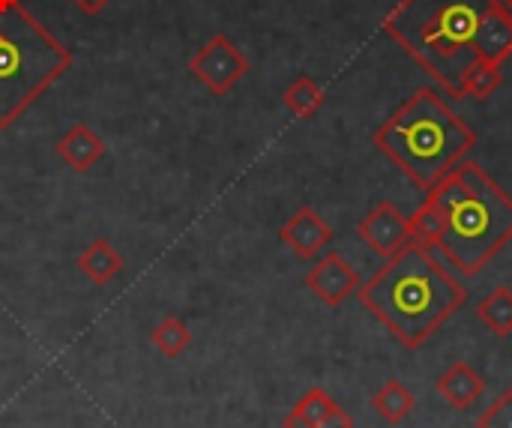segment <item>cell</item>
Returning a JSON list of instances; mask_svg holds the SVG:
<instances>
[{"mask_svg":"<svg viewBox=\"0 0 512 428\" xmlns=\"http://www.w3.org/2000/svg\"><path fill=\"white\" fill-rule=\"evenodd\" d=\"M357 294L363 309L411 351L426 345L468 297L465 288L429 255V249L417 243L387 258L369 282H360Z\"/></svg>","mask_w":512,"mask_h":428,"instance_id":"6da1fadb","label":"cell"},{"mask_svg":"<svg viewBox=\"0 0 512 428\" xmlns=\"http://www.w3.org/2000/svg\"><path fill=\"white\" fill-rule=\"evenodd\" d=\"M429 198L447 222L438 249L459 276H480L512 240V198L477 162L465 159L429 189Z\"/></svg>","mask_w":512,"mask_h":428,"instance_id":"7a4b0ae2","label":"cell"},{"mask_svg":"<svg viewBox=\"0 0 512 428\" xmlns=\"http://www.w3.org/2000/svg\"><path fill=\"white\" fill-rule=\"evenodd\" d=\"M492 0H399L384 30L423 66L450 99L462 96V78L477 60L474 36Z\"/></svg>","mask_w":512,"mask_h":428,"instance_id":"3957f363","label":"cell"},{"mask_svg":"<svg viewBox=\"0 0 512 428\" xmlns=\"http://www.w3.org/2000/svg\"><path fill=\"white\" fill-rule=\"evenodd\" d=\"M375 144L390 162H396V168L429 192L468 156L477 144V132L435 87H420L375 129Z\"/></svg>","mask_w":512,"mask_h":428,"instance_id":"277c9868","label":"cell"},{"mask_svg":"<svg viewBox=\"0 0 512 428\" xmlns=\"http://www.w3.org/2000/svg\"><path fill=\"white\" fill-rule=\"evenodd\" d=\"M72 51L21 3L0 0V132L63 78Z\"/></svg>","mask_w":512,"mask_h":428,"instance_id":"5b68a950","label":"cell"},{"mask_svg":"<svg viewBox=\"0 0 512 428\" xmlns=\"http://www.w3.org/2000/svg\"><path fill=\"white\" fill-rule=\"evenodd\" d=\"M252 63L246 51L225 33L210 36L189 60V72L213 93V96H228L246 75Z\"/></svg>","mask_w":512,"mask_h":428,"instance_id":"8992f818","label":"cell"},{"mask_svg":"<svg viewBox=\"0 0 512 428\" xmlns=\"http://www.w3.org/2000/svg\"><path fill=\"white\" fill-rule=\"evenodd\" d=\"M357 234L360 240L378 252L381 258H393L399 255L405 246H411V231H408V216L399 213V207L393 201H378L360 222H357Z\"/></svg>","mask_w":512,"mask_h":428,"instance_id":"52a82bcc","label":"cell"},{"mask_svg":"<svg viewBox=\"0 0 512 428\" xmlns=\"http://www.w3.org/2000/svg\"><path fill=\"white\" fill-rule=\"evenodd\" d=\"M306 288L330 309L342 306L357 288H360V273L345 261V255L339 252H324L312 270L306 273Z\"/></svg>","mask_w":512,"mask_h":428,"instance_id":"ba28073f","label":"cell"},{"mask_svg":"<svg viewBox=\"0 0 512 428\" xmlns=\"http://www.w3.org/2000/svg\"><path fill=\"white\" fill-rule=\"evenodd\" d=\"M279 240L303 261H312L315 255L324 252V246H330L333 240V228L330 222L312 210V207H300L288 216V222L279 228Z\"/></svg>","mask_w":512,"mask_h":428,"instance_id":"9c48e42d","label":"cell"},{"mask_svg":"<svg viewBox=\"0 0 512 428\" xmlns=\"http://www.w3.org/2000/svg\"><path fill=\"white\" fill-rule=\"evenodd\" d=\"M474 51L480 60L492 66H504V60L512 57V12L504 9L498 0H492L489 12L483 15L477 36H474Z\"/></svg>","mask_w":512,"mask_h":428,"instance_id":"30bf717a","label":"cell"},{"mask_svg":"<svg viewBox=\"0 0 512 428\" xmlns=\"http://www.w3.org/2000/svg\"><path fill=\"white\" fill-rule=\"evenodd\" d=\"M105 150H108V147H105L102 135H96L87 123L69 126V129L63 132V138L54 144L57 159H60L66 168L78 171V174H87V171L105 156Z\"/></svg>","mask_w":512,"mask_h":428,"instance_id":"8fae6325","label":"cell"},{"mask_svg":"<svg viewBox=\"0 0 512 428\" xmlns=\"http://www.w3.org/2000/svg\"><path fill=\"white\" fill-rule=\"evenodd\" d=\"M438 396L453 408V411H468L480 402V396L486 393V381L483 375L468 366V363H453L441 378H438Z\"/></svg>","mask_w":512,"mask_h":428,"instance_id":"7c38bea8","label":"cell"},{"mask_svg":"<svg viewBox=\"0 0 512 428\" xmlns=\"http://www.w3.org/2000/svg\"><path fill=\"white\" fill-rule=\"evenodd\" d=\"M75 264H78V270H81V276H84L87 282H93L96 288H105V285H111V282L123 273L126 258L111 246V240L99 237V240H90V243L78 252Z\"/></svg>","mask_w":512,"mask_h":428,"instance_id":"4fadbf2b","label":"cell"},{"mask_svg":"<svg viewBox=\"0 0 512 428\" xmlns=\"http://www.w3.org/2000/svg\"><path fill=\"white\" fill-rule=\"evenodd\" d=\"M324 102H327V93H324V87H321L312 75H297V78L285 87V93H282V105H285L294 117H300V120L315 117V114L324 108Z\"/></svg>","mask_w":512,"mask_h":428,"instance_id":"5bb4252c","label":"cell"},{"mask_svg":"<svg viewBox=\"0 0 512 428\" xmlns=\"http://www.w3.org/2000/svg\"><path fill=\"white\" fill-rule=\"evenodd\" d=\"M414 405H417V402H414V393H411L402 381H387V384L372 396L375 414H378L384 423H390V426L405 423V420L411 417Z\"/></svg>","mask_w":512,"mask_h":428,"instance_id":"9a60e30c","label":"cell"},{"mask_svg":"<svg viewBox=\"0 0 512 428\" xmlns=\"http://www.w3.org/2000/svg\"><path fill=\"white\" fill-rule=\"evenodd\" d=\"M408 231H411V240L423 249H438L441 240H444V231H447V222H444V213L441 207L426 198L423 207L414 210V216H408Z\"/></svg>","mask_w":512,"mask_h":428,"instance_id":"2e32d148","label":"cell"},{"mask_svg":"<svg viewBox=\"0 0 512 428\" xmlns=\"http://www.w3.org/2000/svg\"><path fill=\"white\" fill-rule=\"evenodd\" d=\"M477 318L483 321V327L498 336V339H507L512 336V291L507 285L495 288L489 297L480 300L477 306Z\"/></svg>","mask_w":512,"mask_h":428,"instance_id":"e0dca14e","label":"cell"},{"mask_svg":"<svg viewBox=\"0 0 512 428\" xmlns=\"http://www.w3.org/2000/svg\"><path fill=\"white\" fill-rule=\"evenodd\" d=\"M150 342H153V348H156L162 357L177 360V357H183L186 348L192 345V330H189L180 318L168 315V318H162V321L150 330Z\"/></svg>","mask_w":512,"mask_h":428,"instance_id":"ac0fdd59","label":"cell"},{"mask_svg":"<svg viewBox=\"0 0 512 428\" xmlns=\"http://www.w3.org/2000/svg\"><path fill=\"white\" fill-rule=\"evenodd\" d=\"M342 408L336 405V399L327 393V390H321V387H312L309 393H303L300 399H297V405L291 408V420H297V423H306V426H318V423H327L330 417H336Z\"/></svg>","mask_w":512,"mask_h":428,"instance_id":"d6986e66","label":"cell"},{"mask_svg":"<svg viewBox=\"0 0 512 428\" xmlns=\"http://www.w3.org/2000/svg\"><path fill=\"white\" fill-rule=\"evenodd\" d=\"M504 84V75H501V66H492L486 60H474L462 78V96H471V99H489L498 87Z\"/></svg>","mask_w":512,"mask_h":428,"instance_id":"ffe728a7","label":"cell"},{"mask_svg":"<svg viewBox=\"0 0 512 428\" xmlns=\"http://www.w3.org/2000/svg\"><path fill=\"white\" fill-rule=\"evenodd\" d=\"M477 428H512V390H504L492 408H486L477 420Z\"/></svg>","mask_w":512,"mask_h":428,"instance_id":"44dd1931","label":"cell"},{"mask_svg":"<svg viewBox=\"0 0 512 428\" xmlns=\"http://www.w3.org/2000/svg\"><path fill=\"white\" fill-rule=\"evenodd\" d=\"M282 428H354V417L348 411H339L336 417H330L327 423H318V426H306V423H297V420L285 417Z\"/></svg>","mask_w":512,"mask_h":428,"instance_id":"7402d4cb","label":"cell"},{"mask_svg":"<svg viewBox=\"0 0 512 428\" xmlns=\"http://www.w3.org/2000/svg\"><path fill=\"white\" fill-rule=\"evenodd\" d=\"M81 12H87V15H96V12H102L111 0H72Z\"/></svg>","mask_w":512,"mask_h":428,"instance_id":"603a6c76","label":"cell"},{"mask_svg":"<svg viewBox=\"0 0 512 428\" xmlns=\"http://www.w3.org/2000/svg\"><path fill=\"white\" fill-rule=\"evenodd\" d=\"M498 3H501L504 9H510V12H512V0H498Z\"/></svg>","mask_w":512,"mask_h":428,"instance_id":"cb8c5ba5","label":"cell"}]
</instances>
